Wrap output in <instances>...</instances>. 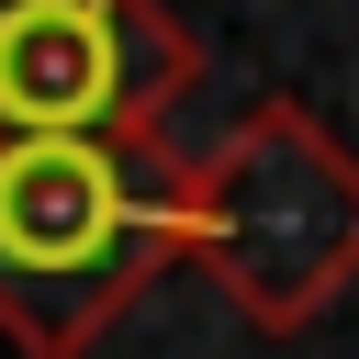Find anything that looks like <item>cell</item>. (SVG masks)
Masks as SVG:
<instances>
[{"instance_id": "7a4b0ae2", "label": "cell", "mask_w": 359, "mask_h": 359, "mask_svg": "<svg viewBox=\"0 0 359 359\" xmlns=\"http://www.w3.org/2000/svg\"><path fill=\"white\" fill-rule=\"evenodd\" d=\"M180 258L269 337H303L359 280V157L303 101H247L180 168Z\"/></svg>"}, {"instance_id": "6da1fadb", "label": "cell", "mask_w": 359, "mask_h": 359, "mask_svg": "<svg viewBox=\"0 0 359 359\" xmlns=\"http://www.w3.org/2000/svg\"><path fill=\"white\" fill-rule=\"evenodd\" d=\"M168 258L180 157L157 135H0V337L22 359H90Z\"/></svg>"}, {"instance_id": "3957f363", "label": "cell", "mask_w": 359, "mask_h": 359, "mask_svg": "<svg viewBox=\"0 0 359 359\" xmlns=\"http://www.w3.org/2000/svg\"><path fill=\"white\" fill-rule=\"evenodd\" d=\"M202 79L168 0H0V135L135 146Z\"/></svg>"}]
</instances>
